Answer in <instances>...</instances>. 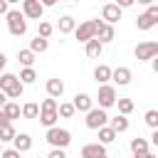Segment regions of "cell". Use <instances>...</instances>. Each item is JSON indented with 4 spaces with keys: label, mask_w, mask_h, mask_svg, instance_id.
Segmentation results:
<instances>
[{
    "label": "cell",
    "mask_w": 158,
    "mask_h": 158,
    "mask_svg": "<svg viewBox=\"0 0 158 158\" xmlns=\"http://www.w3.org/2000/svg\"><path fill=\"white\" fill-rule=\"evenodd\" d=\"M0 89L7 94V99H20L22 91H25V84L20 81L17 74H10V72H2L0 74Z\"/></svg>",
    "instance_id": "1"
},
{
    "label": "cell",
    "mask_w": 158,
    "mask_h": 158,
    "mask_svg": "<svg viewBox=\"0 0 158 158\" xmlns=\"http://www.w3.org/2000/svg\"><path fill=\"white\" fill-rule=\"evenodd\" d=\"M5 22H7V30L12 37H22L27 32V17L22 15V10H7Z\"/></svg>",
    "instance_id": "2"
},
{
    "label": "cell",
    "mask_w": 158,
    "mask_h": 158,
    "mask_svg": "<svg viewBox=\"0 0 158 158\" xmlns=\"http://www.w3.org/2000/svg\"><path fill=\"white\" fill-rule=\"evenodd\" d=\"M44 138H47V143H49L52 148H67V146L72 143V133H69L67 128H59V126H49Z\"/></svg>",
    "instance_id": "3"
},
{
    "label": "cell",
    "mask_w": 158,
    "mask_h": 158,
    "mask_svg": "<svg viewBox=\"0 0 158 158\" xmlns=\"http://www.w3.org/2000/svg\"><path fill=\"white\" fill-rule=\"evenodd\" d=\"M84 123H86V128H91V131H99L101 126H106L109 123V114H106V109H89L86 111V118H84Z\"/></svg>",
    "instance_id": "4"
},
{
    "label": "cell",
    "mask_w": 158,
    "mask_h": 158,
    "mask_svg": "<svg viewBox=\"0 0 158 158\" xmlns=\"http://www.w3.org/2000/svg\"><path fill=\"white\" fill-rule=\"evenodd\" d=\"M101 22H104V20H86V22H81V25L74 30V37H77L79 42H89L91 37H96Z\"/></svg>",
    "instance_id": "5"
},
{
    "label": "cell",
    "mask_w": 158,
    "mask_h": 158,
    "mask_svg": "<svg viewBox=\"0 0 158 158\" xmlns=\"http://www.w3.org/2000/svg\"><path fill=\"white\" fill-rule=\"evenodd\" d=\"M133 54H136V59H138V62H151V59L158 54V42H153V40L138 42V44H136V49H133Z\"/></svg>",
    "instance_id": "6"
},
{
    "label": "cell",
    "mask_w": 158,
    "mask_h": 158,
    "mask_svg": "<svg viewBox=\"0 0 158 158\" xmlns=\"http://www.w3.org/2000/svg\"><path fill=\"white\" fill-rule=\"evenodd\" d=\"M22 15L40 22L42 15H44V5H42L40 0H22Z\"/></svg>",
    "instance_id": "7"
},
{
    "label": "cell",
    "mask_w": 158,
    "mask_h": 158,
    "mask_svg": "<svg viewBox=\"0 0 158 158\" xmlns=\"http://www.w3.org/2000/svg\"><path fill=\"white\" fill-rule=\"evenodd\" d=\"M96 101H99L101 109L114 106V104H116V89H114L111 84H101V86H99V96H96Z\"/></svg>",
    "instance_id": "8"
},
{
    "label": "cell",
    "mask_w": 158,
    "mask_h": 158,
    "mask_svg": "<svg viewBox=\"0 0 158 158\" xmlns=\"http://www.w3.org/2000/svg\"><path fill=\"white\" fill-rule=\"evenodd\" d=\"M101 20L109 22V25H116V22L121 20V7H118L116 2H106V5L101 7Z\"/></svg>",
    "instance_id": "9"
},
{
    "label": "cell",
    "mask_w": 158,
    "mask_h": 158,
    "mask_svg": "<svg viewBox=\"0 0 158 158\" xmlns=\"http://www.w3.org/2000/svg\"><path fill=\"white\" fill-rule=\"evenodd\" d=\"M106 156V146L104 143H86L81 148V158H104Z\"/></svg>",
    "instance_id": "10"
},
{
    "label": "cell",
    "mask_w": 158,
    "mask_h": 158,
    "mask_svg": "<svg viewBox=\"0 0 158 158\" xmlns=\"http://www.w3.org/2000/svg\"><path fill=\"white\" fill-rule=\"evenodd\" d=\"M111 81H116L118 86L131 84V69H128V67H116V69H111Z\"/></svg>",
    "instance_id": "11"
},
{
    "label": "cell",
    "mask_w": 158,
    "mask_h": 158,
    "mask_svg": "<svg viewBox=\"0 0 158 158\" xmlns=\"http://www.w3.org/2000/svg\"><path fill=\"white\" fill-rule=\"evenodd\" d=\"M114 37H116V30H114V25H109V22H101V27H99V32H96V40H99L101 44H109V42H114Z\"/></svg>",
    "instance_id": "12"
},
{
    "label": "cell",
    "mask_w": 158,
    "mask_h": 158,
    "mask_svg": "<svg viewBox=\"0 0 158 158\" xmlns=\"http://www.w3.org/2000/svg\"><path fill=\"white\" fill-rule=\"evenodd\" d=\"M44 89H47V96H54V99H59V96L64 94V81H62V79H57V77H52V79H47Z\"/></svg>",
    "instance_id": "13"
},
{
    "label": "cell",
    "mask_w": 158,
    "mask_h": 158,
    "mask_svg": "<svg viewBox=\"0 0 158 158\" xmlns=\"http://www.w3.org/2000/svg\"><path fill=\"white\" fill-rule=\"evenodd\" d=\"M84 52H86V57L99 59V57H101V52H104V44H101L96 37H91L89 42H84Z\"/></svg>",
    "instance_id": "14"
},
{
    "label": "cell",
    "mask_w": 158,
    "mask_h": 158,
    "mask_svg": "<svg viewBox=\"0 0 158 158\" xmlns=\"http://www.w3.org/2000/svg\"><path fill=\"white\" fill-rule=\"evenodd\" d=\"M57 118H59V114H57V109H40V123L42 126H57Z\"/></svg>",
    "instance_id": "15"
},
{
    "label": "cell",
    "mask_w": 158,
    "mask_h": 158,
    "mask_svg": "<svg viewBox=\"0 0 158 158\" xmlns=\"http://www.w3.org/2000/svg\"><path fill=\"white\" fill-rule=\"evenodd\" d=\"M12 148H17L20 153H25V151H30L32 148V136L30 133H15V138H12Z\"/></svg>",
    "instance_id": "16"
},
{
    "label": "cell",
    "mask_w": 158,
    "mask_h": 158,
    "mask_svg": "<svg viewBox=\"0 0 158 158\" xmlns=\"http://www.w3.org/2000/svg\"><path fill=\"white\" fill-rule=\"evenodd\" d=\"M72 104H74V109H77V111H84V114H86V111L94 106V99H91L89 94H77Z\"/></svg>",
    "instance_id": "17"
},
{
    "label": "cell",
    "mask_w": 158,
    "mask_h": 158,
    "mask_svg": "<svg viewBox=\"0 0 158 158\" xmlns=\"http://www.w3.org/2000/svg\"><path fill=\"white\" fill-rule=\"evenodd\" d=\"M57 30H59L62 35H69V32H74V30H77V22H74V17H72V15H64V17H59V25H57Z\"/></svg>",
    "instance_id": "18"
},
{
    "label": "cell",
    "mask_w": 158,
    "mask_h": 158,
    "mask_svg": "<svg viewBox=\"0 0 158 158\" xmlns=\"http://www.w3.org/2000/svg\"><path fill=\"white\" fill-rule=\"evenodd\" d=\"M94 79H96L99 84H106V81H111V67H106V64H99V67L94 69Z\"/></svg>",
    "instance_id": "19"
},
{
    "label": "cell",
    "mask_w": 158,
    "mask_h": 158,
    "mask_svg": "<svg viewBox=\"0 0 158 158\" xmlns=\"http://www.w3.org/2000/svg\"><path fill=\"white\" fill-rule=\"evenodd\" d=\"M2 111H5V116H7L10 121H15V118H20V116H22L20 104H15V101H10V99H7V104L2 106Z\"/></svg>",
    "instance_id": "20"
},
{
    "label": "cell",
    "mask_w": 158,
    "mask_h": 158,
    "mask_svg": "<svg viewBox=\"0 0 158 158\" xmlns=\"http://www.w3.org/2000/svg\"><path fill=\"white\" fill-rule=\"evenodd\" d=\"M116 136H118V133H116L111 126H101V128H99V143H104V146H106V143H114Z\"/></svg>",
    "instance_id": "21"
},
{
    "label": "cell",
    "mask_w": 158,
    "mask_h": 158,
    "mask_svg": "<svg viewBox=\"0 0 158 158\" xmlns=\"http://www.w3.org/2000/svg\"><path fill=\"white\" fill-rule=\"evenodd\" d=\"M111 121V128L116 131V133H123V131H128V118L123 116V114H118V116H114V118H109Z\"/></svg>",
    "instance_id": "22"
},
{
    "label": "cell",
    "mask_w": 158,
    "mask_h": 158,
    "mask_svg": "<svg viewBox=\"0 0 158 158\" xmlns=\"http://www.w3.org/2000/svg\"><path fill=\"white\" fill-rule=\"evenodd\" d=\"M17 62H20L22 67H32V64H35V52H32V49H20V52H17Z\"/></svg>",
    "instance_id": "23"
},
{
    "label": "cell",
    "mask_w": 158,
    "mask_h": 158,
    "mask_svg": "<svg viewBox=\"0 0 158 158\" xmlns=\"http://www.w3.org/2000/svg\"><path fill=\"white\" fill-rule=\"evenodd\" d=\"M116 106H118V114H123V116H128V114L133 111V99H126V96H118V99H116Z\"/></svg>",
    "instance_id": "24"
},
{
    "label": "cell",
    "mask_w": 158,
    "mask_h": 158,
    "mask_svg": "<svg viewBox=\"0 0 158 158\" xmlns=\"http://www.w3.org/2000/svg\"><path fill=\"white\" fill-rule=\"evenodd\" d=\"M37 116H40V104L27 101V104L22 106V118H37Z\"/></svg>",
    "instance_id": "25"
},
{
    "label": "cell",
    "mask_w": 158,
    "mask_h": 158,
    "mask_svg": "<svg viewBox=\"0 0 158 158\" xmlns=\"http://www.w3.org/2000/svg\"><path fill=\"white\" fill-rule=\"evenodd\" d=\"M47 47H49V42H47L44 37H40V35H37L35 40H30V49H32L35 54H37V52H47Z\"/></svg>",
    "instance_id": "26"
},
{
    "label": "cell",
    "mask_w": 158,
    "mask_h": 158,
    "mask_svg": "<svg viewBox=\"0 0 158 158\" xmlns=\"http://www.w3.org/2000/svg\"><path fill=\"white\" fill-rule=\"evenodd\" d=\"M131 151H133V156H136V153H146V151H148V141L141 138V136L131 138Z\"/></svg>",
    "instance_id": "27"
},
{
    "label": "cell",
    "mask_w": 158,
    "mask_h": 158,
    "mask_svg": "<svg viewBox=\"0 0 158 158\" xmlns=\"http://www.w3.org/2000/svg\"><path fill=\"white\" fill-rule=\"evenodd\" d=\"M15 133H17V131H15V126H12L10 121L0 126V141H2V143H5V141H12V138H15Z\"/></svg>",
    "instance_id": "28"
},
{
    "label": "cell",
    "mask_w": 158,
    "mask_h": 158,
    "mask_svg": "<svg viewBox=\"0 0 158 158\" xmlns=\"http://www.w3.org/2000/svg\"><path fill=\"white\" fill-rule=\"evenodd\" d=\"M52 32H54V25L47 22V20H40V25H37V35L47 40V37H52Z\"/></svg>",
    "instance_id": "29"
},
{
    "label": "cell",
    "mask_w": 158,
    "mask_h": 158,
    "mask_svg": "<svg viewBox=\"0 0 158 158\" xmlns=\"http://www.w3.org/2000/svg\"><path fill=\"white\" fill-rule=\"evenodd\" d=\"M74 111H77V109H74V104H69V101H62V104L57 106V114H59L62 118H72Z\"/></svg>",
    "instance_id": "30"
},
{
    "label": "cell",
    "mask_w": 158,
    "mask_h": 158,
    "mask_svg": "<svg viewBox=\"0 0 158 158\" xmlns=\"http://www.w3.org/2000/svg\"><path fill=\"white\" fill-rule=\"evenodd\" d=\"M136 27H138V30H151V27H156V22L143 12V15H138V17H136Z\"/></svg>",
    "instance_id": "31"
},
{
    "label": "cell",
    "mask_w": 158,
    "mask_h": 158,
    "mask_svg": "<svg viewBox=\"0 0 158 158\" xmlns=\"http://www.w3.org/2000/svg\"><path fill=\"white\" fill-rule=\"evenodd\" d=\"M35 79H37V74H35L32 67H25V69L20 72V81H22V84H32Z\"/></svg>",
    "instance_id": "32"
},
{
    "label": "cell",
    "mask_w": 158,
    "mask_h": 158,
    "mask_svg": "<svg viewBox=\"0 0 158 158\" xmlns=\"http://www.w3.org/2000/svg\"><path fill=\"white\" fill-rule=\"evenodd\" d=\"M143 121H146L151 128H158V111H156V109H148L146 116H143Z\"/></svg>",
    "instance_id": "33"
},
{
    "label": "cell",
    "mask_w": 158,
    "mask_h": 158,
    "mask_svg": "<svg viewBox=\"0 0 158 158\" xmlns=\"http://www.w3.org/2000/svg\"><path fill=\"white\" fill-rule=\"evenodd\" d=\"M146 15L158 25V5H148V7H146Z\"/></svg>",
    "instance_id": "34"
},
{
    "label": "cell",
    "mask_w": 158,
    "mask_h": 158,
    "mask_svg": "<svg viewBox=\"0 0 158 158\" xmlns=\"http://www.w3.org/2000/svg\"><path fill=\"white\" fill-rule=\"evenodd\" d=\"M0 156H2V158H20V151H17V148H7V151H2Z\"/></svg>",
    "instance_id": "35"
},
{
    "label": "cell",
    "mask_w": 158,
    "mask_h": 158,
    "mask_svg": "<svg viewBox=\"0 0 158 158\" xmlns=\"http://www.w3.org/2000/svg\"><path fill=\"white\" fill-rule=\"evenodd\" d=\"M47 158H67V153H64V148H52Z\"/></svg>",
    "instance_id": "36"
},
{
    "label": "cell",
    "mask_w": 158,
    "mask_h": 158,
    "mask_svg": "<svg viewBox=\"0 0 158 158\" xmlns=\"http://www.w3.org/2000/svg\"><path fill=\"white\" fill-rule=\"evenodd\" d=\"M133 2H136V0H116V5H118L121 10H123V7H131Z\"/></svg>",
    "instance_id": "37"
},
{
    "label": "cell",
    "mask_w": 158,
    "mask_h": 158,
    "mask_svg": "<svg viewBox=\"0 0 158 158\" xmlns=\"http://www.w3.org/2000/svg\"><path fill=\"white\" fill-rule=\"evenodd\" d=\"M7 10H10V2L7 0H0V15H7Z\"/></svg>",
    "instance_id": "38"
},
{
    "label": "cell",
    "mask_w": 158,
    "mask_h": 158,
    "mask_svg": "<svg viewBox=\"0 0 158 158\" xmlns=\"http://www.w3.org/2000/svg\"><path fill=\"white\" fill-rule=\"evenodd\" d=\"M5 64H7V57H5V54H2V52H0V74H2V72H5Z\"/></svg>",
    "instance_id": "39"
},
{
    "label": "cell",
    "mask_w": 158,
    "mask_h": 158,
    "mask_svg": "<svg viewBox=\"0 0 158 158\" xmlns=\"http://www.w3.org/2000/svg\"><path fill=\"white\" fill-rule=\"evenodd\" d=\"M5 104H7V94H5V91H2V89H0V109H2V106H5Z\"/></svg>",
    "instance_id": "40"
},
{
    "label": "cell",
    "mask_w": 158,
    "mask_h": 158,
    "mask_svg": "<svg viewBox=\"0 0 158 158\" xmlns=\"http://www.w3.org/2000/svg\"><path fill=\"white\" fill-rule=\"evenodd\" d=\"M151 67H153V72H156V74H158V54H156V57H153V59H151Z\"/></svg>",
    "instance_id": "41"
},
{
    "label": "cell",
    "mask_w": 158,
    "mask_h": 158,
    "mask_svg": "<svg viewBox=\"0 0 158 158\" xmlns=\"http://www.w3.org/2000/svg\"><path fill=\"white\" fill-rule=\"evenodd\" d=\"M40 2H42V5H44V7H52V5H57V2H59V0H40Z\"/></svg>",
    "instance_id": "42"
},
{
    "label": "cell",
    "mask_w": 158,
    "mask_h": 158,
    "mask_svg": "<svg viewBox=\"0 0 158 158\" xmlns=\"http://www.w3.org/2000/svg\"><path fill=\"white\" fill-rule=\"evenodd\" d=\"M151 143L158 146V128H153V136H151Z\"/></svg>",
    "instance_id": "43"
},
{
    "label": "cell",
    "mask_w": 158,
    "mask_h": 158,
    "mask_svg": "<svg viewBox=\"0 0 158 158\" xmlns=\"http://www.w3.org/2000/svg\"><path fill=\"white\" fill-rule=\"evenodd\" d=\"M7 121H10V118H7V116H5V111L0 109V126H2V123H7Z\"/></svg>",
    "instance_id": "44"
},
{
    "label": "cell",
    "mask_w": 158,
    "mask_h": 158,
    "mask_svg": "<svg viewBox=\"0 0 158 158\" xmlns=\"http://www.w3.org/2000/svg\"><path fill=\"white\" fill-rule=\"evenodd\" d=\"M133 158H153V156H151V153H148V151H146V153H136V156H133Z\"/></svg>",
    "instance_id": "45"
},
{
    "label": "cell",
    "mask_w": 158,
    "mask_h": 158,
    "mask_svg": "<svg viewBox=\"0 0 158 158\" xmlns=\"http://www.w3.org/2000/svg\"><path fill=\"white\" fill-rule=\"evenodd\" d=\"M136 2H141V5H146V7H148V5H153V0H136Z\"/></svg>",
    "instance_id": "46"
},
{
    "label": "cell",
    "mask_w": 158,
    "mask_h": 158,
    "mask_svg": "<svg viewBox=\"0 0 158 158\" xmlns=\"http://www.w3.org/2000/svg\"><path fill=\"white\" fill-rule=\"evenodd\" d=\"M7 2H10V5H15V2H22V0H7Z\"/></svg>",
    "instance_id": "47"
},
{
    "label": "cell",
    "mask_w": 158,
    "mask_h": 158,
    "mask_svg": "<svg viewBox=\"0 0 158 158\" xmlns=\"http://www.w3.org/2000/svg\"><path fill=\"white\" fill-rule=\"evenodd\" d=\"M0 153H2V141H0Z\"/></svg>",
    "instance_id": "48"
},
{
    "label": "cell",
    "mask_w": 158,
    "mask_h": 158,
    "mask_svg": "<svg viewBox=\"0 0 158 158\" xmlns=\"http://www.w3.org/2000/svg\"><path fill=\"white\" fill-rule=\"evenodd\" d=\"M104 158H109V156H104Z\"/></svg>",
    "instance_id": "49"
},
{
    "label": "cell",
    "mask_w": 158,
    "mask_h": 158,
    "mask_svg": "<svg viewBox=\"0 0 158 158\" xmlns=\"http://www.w3.org/2000/svg\"><path fill=\"white\" fill-rule=\"evenodd\" d=\"M0 158H2V156H0Z\"/></svg>",
    "instance_id": "50"
},
{
    "label": "cell",
    "mask_w": 158,
    "mask_h": 158,
    "mask_svg": "<svg viewBox=\"0 0 158 158\" xmlns=\"http://www.w3.org/2000/svg\"><path fill=\"white\" fill-rule=\"evenodd\" d=\"M153 158H156V156H153Z\"/></svg>",
    "instance_id": "51"
},
{
    "label": "cell",
    "mask_w": 158,
    "mask_h": 158,
    "mask_svg": "<svg viewBox=\"0 0 158 158\" xmlns=\"http://www.w3.org/2000/svg\"><path fill=\"white\" fill-rule=\"evenodd\" d=\"M37 158H40V156H37Z\"/></svg>",
    "instance_id": "52"
}]
</instances>
